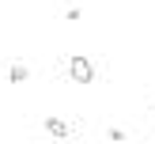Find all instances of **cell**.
Listing matches in <instances>:
<instances>
[{"mask_svg": "<svg viewBox=\"0 0 155 144\" xmlns=\"http://www.w3.org/2000/svg\"><path fill=\"white\" fill-rule=\"evenodd\" d=\"M27 76H30V68H27V65H12V68H8V80H12V83H23Z\"/></svg>", "mask_w": 155, "mask_h": 144, "instance_id": "cell-3", "label": "cell"}, {"mask_svg": "<svg viewBox=\"0 0 155 144\" xmlns=\"http://www.w3.org/2000/svg\"><path fill=\"white\" fill-rule=\"evenodd\" d=\"M45 133L57 136V140H68V136H72V125H68L64 118H45Z\"/></svg>", "mask_w": 155, "mask_h": 144, "instance_id": "cell-2", "label": "cell"}, {"mask_svg": "<svg viewBox=\"0 0 155 144\" xmlns=\"http://www.w3.org/2000/svg\"><path fill=\"white\" fill-rule=\"evenodd\" d=\"M151 114H155V106H151Z\"/></svg>", "mask_w": 155, "mask_h": 144, "instance_id": "cell-5", "label": "cell"}, {"mask_svg": "<svg viewBox=\"0 0 155 144\" xmlns=\"http://www.w3.org/2000/svg\"><path fill=\"white\" fill-rule=\"evenodd\" d=\"M64 19H68V23H76V19H83V8H68V12H64Z\"/></svg>", "mask_w": 155, "mask_h": 144, "instance_id": "cell-4", "label": "cell"}, {"mask_svg": "<svg viewBox=\"0 0 155 144\" xmlns=\"http://www.w3.org/2000/svg\"><path fill=\"white\" fill-rule=\"evenodd\" d=\"M68 76H72L76 83H95V65H91V57H72L68 61Z\"/></svg>", "mask_w": 155, "mask_h": 144, "instance_id": "cell-1", "label": "cell"}]
</instances>
